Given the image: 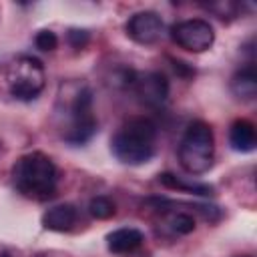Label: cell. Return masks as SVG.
I'll use <instances>...</instances> for the list:
<instances>
[{
    "label": "cell",
    "mask_w": 257,
    "mask_h": 257,
    "mask_svg": "<svg viewBox=\"0 0 257 257\" xmlns=\"http://www.w3.org/2000/svg\"><path fill=\"white\" fill-rule=\"evenodd\" d=\"M60 135L70 145H84L96 133V116L92 112V94L84 84H70L58 102Z\"/></svg>",
    "instance_id": "6da1fadb"
},
{
    "label": "cell",
    "mask_w": 257,
    "mask_h": 257,
    "mask_svg": "<svg viewBox=\"0 0 257 257\" xmlns=\"http://www.w3.org/2000/svg\"><path fill=\"white\" fill-rule=\"evenodd\" d=\"M12 183L16 191L34 201H46L56 195V165L44 153L22 155L12 167Z\"/></svg>",
    "instance_id": "7a4b0ae2"
},
{
    "label": "cell",
    "mask_w": 257,
    "mask_h": 257,
    "mask_svg": "<svg viewBox=\"0 0 257 257\" xmlns=\"http://www.w3.org/2000/svg\"><path fill=\"white\" fill-rule=\"evenodd\" d=\"M157 124L149 116L126 118L112 137V153L124 165H143L155 155Z\"/></svg>",
    "instance_id": "3957f363"
},
{
    "label": "cell",
    "mask_w": 257,
    "mask_h": 257,
    "mask_svg": "<svg viewBox=\"0 0 257 257\" xmlns=\"http://www.w3.org/2000/svg\"><path fill=\"white\" fill-rule=\"evenodd\" d=\"M213 155H215V137L211 126L203 120L191 122L179 143L181 167L191 175L207 173L213 165Z\"/></svg>",
    "instance_id": "277c9868"
},
{
    "label": "cell",
    "mask_w": 257,
    "mask_h": 257,
    "mask_svg": "<svg viewBox=\"0 0 257 257\" xmlns=\"http://www.w3.org/2000/svg\"><path fill=\"white\" fill-rule=\"evenodd\" d=\"M4 80L10 96L18 100H34L46 84V74L38 58L18 56L6 66Z\"/></svg>",
    "instance_id": "5b68a950"
},
{
    "label": "cell",
    "mask_w": 257,
    "mask_h": 257,
    "mask_svg": "<svg viewBox=\"0 0 257 257\" xmlns=\"http://www.w3.org/2000/svg\"><path fill=\"white\" fill-rule=\"evenodd\" d=\"M171 38L175 44L189 52H205L213 46L215 42V32L213 26L207 20L201 18H191V20H181L171 26Z\"/></svg>",
    "instance_id": "8992f818"
},
{
    "label": "cell",
    "mask_w": 257,
    "mask_h": 257,
    "mask_svg": "<svg viewBox=\"0 0 257 257\" xmlns=\"http://www.w3.org/2000/svg\"><path fill=\"white\" fill-rule=\"evenodd\" d=\"M128 84L135 88L137 96L149 104V106H161L165 104L169 96V82L161 72L149 70V72H131Z\"/></svg>",
    "instance_id": "52a82bcc"
},
{
    "label": "cell",
    "mask_w": 257,
    "mask_h": 257,
    "mask_svg": "<svg viewBox=\"0 0 257 257\" xmlns=\"http://www.w3.org/2000/svg\"><path fill=\"white\" fill-rule=\"evenodd\" d=\"M165 24L157 12L143 10L128 18L126 22V34L139 44H155L163 38Z\"/></svg>",
    "instance_id": "ba28073f"
},
{
    "label": "cell",
    "mask_w": 257,
    "mask_h": 257,
    "mask_svg": "<svg viewBox=\"0 0 257 257\" xmlns=\"http://www.w3.org/2000/svg\"><path fill=\"white\" fill-rule=\"evenodd\" d=\"M143 243H145V235L135 227H120L106 235V247H108V251H112L116 255L133 253Z\"/></svg>",
    "instance_id": "9c48e42d"
},
{
    "label": "cell",
    "mask_w": 257,
    "mask_h": 257,
    "mask_svg": "<svg viewBox=\"0 0 257 257\" xmlns=\"http://www.w3.org/2000/svg\"><path fill=\"white\" fill-rule=\"evenodd\" d=\"M229 143L239 153H249L257 145L255 124L247 118H237L229 128Z\"/></svg>",
    "instance_id": "30bf717a"
},
{
    "label": "cell",
    "mask_w": 257,
    "mask_h": 257,
    "mask_svg": "<svg viewBox=\"0 0 257 257\" xmlns=\"http://www.w3.org/2000/svg\"><path fill=\"white\" fill-rule=\"evenodd\" d=\"M231 90L241 100H253L257 94V72L255 66L249 62L247 66L239 68L231 78Z\"/></svg>",
    "instance_id": "8fae6325"
},
{
    "label": "cell",
    "mask_w": 257,
    "mask_h": 257,
    "mask_svg": "<svg viewBox=\"0 0 257 257\" xmlns=\"http://www.w3.org/2000/svg\"><path fill=\"white\" fill-rule=\"evenodd\" d=\"M76 223V209L68 203L56 205L42 215V225L48 231H68Z\"/></svg>",
    "instance_id": "7c38bea8"
},
{
    "label": "cell",
    "mask_w": 257,
    "mask_h": 257,
    "mask_svg": "<svg viewBox=\"0 0 257 257\" xmlns=\"http://www.w3.org/2000/svg\"><path fill=\"white\" fill-rule=\"evenodd\" d=\"M159 181L167 187V189H179L185 193H193V195H211L213 187L205 185V183H195V181H183L181 177L173 175V173H163L159 175Z\"/></svg>",
    "instance_id": "4fadbf2b"
},
{
    "label": "cell",
    "mask_w": 257,
    "mask_h": 257,
    "mask_svg": "<svg viewBox=\"0 0 257 257\" xmlns=\"http://www.w3.org/2000/svg\"><path fill=\"white\" fill-rule=\"evenodd\" d=\"M88 211L94 219H110L116 213V207L108 197H94L88 205Z\"/></svg>",
    "instance_id": "5bb4252c"
},
{
    "label": "cell",
    "mask_w": 257,
    "mask_h": 257,
    "mask_svg": "<svg viewBox=\"0 0 257 257\" xmlns=\"http://www.w3.org/2000/svg\"><path fill=\"white\" fill-rule=\"evenodd\" d=\"M209 12H213L217 18H221V20H225V18H235L237 16V12H239V4H235V2H229V0H221V2H211V4H207L205 6Z\"/></svg>",
    "instance_id": "9a60e30c"
},
{
    "label": "cell",
    "mask_w": 257,
    "mask_h": 257,
    "mask_svg": "<svg viewBox=\"0 0 257 257\" xmlns=\"http://www.w3.org/2000/svg\"><path fill=\"white\" fill-rule=\"evenodd\" d=\"M34 44H36V48H40L44 52H50V50H54L58 46V38H56V34L52 30H40L36 34V38H34Z\"/></svg>",
    "instance_id": "2e32d148"
},
{
    "label": "cell",
    "mask_w": 257,
    "mask_h": 257,
    "mask_svg": "<svg viewBox=\"0 0 257 257\" xmlns=\"http://www.w3.org/2000/svg\"><path fill=\"white\" fill-rule=\"evenodd\" d=\"M68 40L74 48H82L88 42V32L86 30H70L68 32Z\"/></svg>",
    "instance_id": "e0dca14e"
},
{
    "label": "cell",
    "mask_w": 257,
    "mask_h": 257,
    "mask_svg": "<svg viewBox=\"0 0 257 257\" xmlns=\"http://www.w3.org/2000/svg\"><path fill=\"white\" fill-rule=\"evenodd\" d=\"M239 257H249V255H239Z\"/></svg>",
    "instance_id": "ac0fdd59"
}]
</instances>
